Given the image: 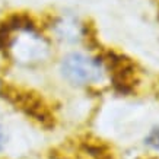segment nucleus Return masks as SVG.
Wrapping results in <instances>:
<instances>
[{"instance_id":"2","label":"nucleus","mask_w":159,"mask_h":159,"mask_svg":"<svg viewBox=\"0 0 159 159\" xmlns=\"http://www.w3.org/2000/svg\"><path fill=\"white\" fill-rule=\"evenodd\" d=\"M60 70H61L63 77L69 83L76 86L101 82L104 77L102 63L82 53H70L64 56L61 60Z\"/></svg>"},{"instance_id":"4","label":"nucleus","mask_w":159,"mask_h":159,"mask_svg":"<svg viewBox=\"0 0 159 159\" xmlns=\"http://www.w3.org/2000/svg\"><path fill=\"white\" fill-rule=\"evenodd\" d=\"M79 150L88 159H114L108 148L98 140H83Z\"/></svg>"},{"instance_id":"3","label":"nucleus","mask_w":159,"mask_h":159,"mask_svg":"<svg viewBox=\"0 0 159 159\" xmlns=\"http://www.w3.org/2000/svg\"><path fill=\"white\" fill-rule=\"evenodd\" d=\"M101 63L111 72V82L117 92L131 93L134 86L139 85V77L136 75V66L129 57L116 51H107L102 56Z\"/></svg>"},{"instance_id":"6","label":"nucleus","mask_w":159,"mask_h":159,"mask_svg":"<svg viewBox=\"0 0 159 159\" xmlns=\"http://www.w3.org/2000/svg\"><path fill=\"white\" fill-rule=\"evenodd\" d=\"M6 143H7V134L5 131V127L0 124V152H3V149L6 148Z\"/></svg>"},{"instance_id":"1","label":"nucleus","mask_w":159,"mask_h":159,"mask_svg":"<svg viewBox=\"0 0 159 159\" xmlns=\"http://www.w3.org/2000/svg\"><path fill=\"white\" fill-rule=\"evenodd\" d=\"M0 97L6 99L9 104H12L15 108L22 111L25 116L31 117L32 120L39 123L45 129H53L56 124L53 112L39 93L26 91L22 88H16L9 83H2Z\"/></svg>"},{"instance_id":"5","label":"nucleus","mask_w":159,"mask_h":159,"mask_svg":"<svg viewBox=\"0 0 159 159\" xmlns=\"http://www.w3.org/2000/svg\"><path fill=\"white\" fill-rule=\"evenodd\" d=\"M145 145L150 146L152 149L159 150V127H155L150 130V133L145 139Z\"/></svg>"}]
</instances>
